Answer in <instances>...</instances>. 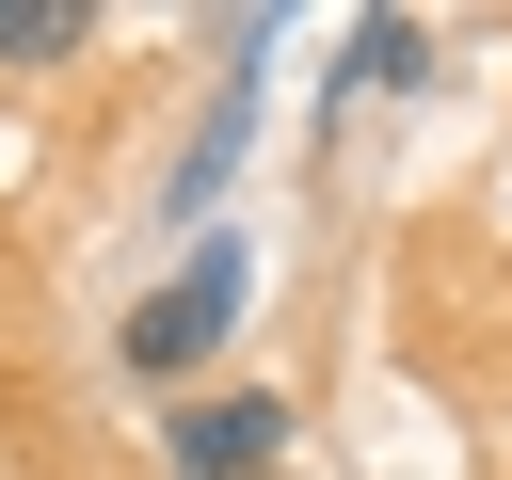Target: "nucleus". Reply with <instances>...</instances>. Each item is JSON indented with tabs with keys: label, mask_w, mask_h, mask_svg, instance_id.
I'll use <instances>...</instances> for the list:
<instances>
[{
	"label": "nucleus",
	"mask_w": 512,
	"mask_h": 480,
	"mask_svg": "<svg viewBox=\"0 0 512 480\" xmlns=\"http://www.w3.org/2000/svg\"><path fill=\"white\" fill-rule=\"evenodd\" d=\"M176 480H272L288 464V400L272 384H224V400H176Z\"/></svg>",
	"instance_id": "f03ea898"
},
{
	"label": "nucleus",
	"mask_w": 512,
	"mask_h": 480,
	"mask_svg": "<svg viewBox=\"0 0 512 480\" xmlns=\"http://www.w3.org/2000/svg\"><path fill=\"white\" fill-rule=\"evenodd\" d=\"M400 96V80H432V16H352V48H336V96Z\"/></svg>",
	"instance_id": "20e7f679"
},
{
	"label": "nucleus",
	"mask_w": 512,
	"mask_h": 480,
	"mask_svg": "<svg viewBox=\"0 0 512 480\" xmlns=\"http://www.w3.org/2000/svg\"><path fill=\"white\" fill-rule=\"evenodd\" d=\"M96 48V0H0V64H64Z\"/></svg>",
	"instance_id": "39448f33"
},
{
	"label": "nucleus",
	"mask_w": 512,
	"mask_h": 480,
	"mask_svg": "<svg viewBox=\"0 0 512 480\" xmlns=\"http://www.w3.org/2000/svg\"><path fill=\"white\" fill-rule=\"evenodd\" d=\"M240 128H256V64H240V80H224V96H208V128H192V160H176V192H160V208H176V224H192V240H208V192H224V176H240Z\"/></svg>",
	"instance_id": "7ed1b4c3"
},
{
	"label": "nucleus",
	"mask_w": 512,
	"mask_h": 480,
	"mask_svg": "<svg viewBox=\"0 0 512 480\" xmlns=\"http://www.w3.org/2000/svg\"><path fill=\"white\" fill-rule=\"evenodd\" d=\"M240 304H256V240H224V224H208V240H192V256H176V272H160V288L128 304V368H144V384L208 368Z\"/></svg>",
	"instance_id": "f257e3e1"
}]
</instances>
